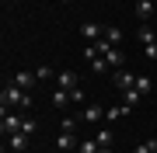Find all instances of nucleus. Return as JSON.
Wrapping results in <instances>:
<instances>
[{"mask_svg": "<svg viewBox=\"0 0 157 153\" xmlns=\"http://www.w3.org/2000/svg\"><path fill=\"white\" fill-rule=\"evenodd\" d=\"M77 129V118H63V125H59V132H73Z\"/></svg>", "mask_w": 157, "mask_h": 153, "instance_id": "nucleus-23", "label": "nucleus"}, {"mask_svg": "<svg viewBox=\"0 0 157 153\" xmlns=\"http://www.w3.org/2000/svg\"><path fill=\"white\" fill-rule=\"evenodd\" d=\"M136 17H140V21H150L154 17V4L150 0H136Z\"/></svg>", "mask_w": 157, "mask_h": 153, "instance_id": "nucleus-10", "label": "nucleus"}, {"mask_svg": "<svg viewBox=\"0 0 157 153\" xmlns=\"http://www.w3.org/2000/svg\"><path fill=\"white\" fill-rule=\"evenodd\" d=\"M0 104H4V115H7V108H28V104H32V94L11 80L4 91H0Z\"/></svg>", "mask_w": 157, "mask_h": 153, "instance_id": "nucleus-1", "label": "nucleus"}, {"mask_svg": "<svg viewBox=\"0 0 157 153\" xmlns=\"http://www.w3.org/2000/svg\"><path fill=\"white\" fill-rule=\"evenodd\" d=\"M28 132H14V136H7V146H11V153H25L28 150Z\"/></svg>", "mask_w": 157, "mask_h": 153, "instance_id": "nucleus-6", "label": "nucleus"}, {"mask_svg": "<svg viewBox=\"0 0 157 153\" xmlns=\"http://www.w3.org/2000/svg\"><path fill=\"white\" fill-rule=\"evenodd\" d=\"M14 84H17V87H25V91H32V87L39 84V77H35L32 70H17V73H14Z\"/></svg>", "mask_w": 157, "mask_h": 153, "instance_id": "nucleus-8", "label": "nucleus"}, {"mask_svg": "<svg viewBox=\"0 0 157 153\" xmlns=\"http://www.w3.org/2000/svg\"><path fill=\"white\" fill-rule=\"evenodd\" d=\"M105 59H108V66H112V70H122V63H126V56H122L119 49H108Z\"/></svg>", "mask_w": 157, "mask_h": 153, "instance_id": "nucleus-12", "label": "nucleus"}, {"mask_svg": "<svg viewBox=\"0 0 157 153\" xmlns=\"http://www.w3.org/2000/svg\"><path fill=\"white\" fill-rule=\"evenodd\" d=\"M136 38H140L143 46H150V42H157V31L150 28V24H140V31H136Z\"/></svg>", "mask_w": 157, "mask_h": 153, "instance_id": "nucleus-11", "label": "nucleus"}, {"mask_svg": "<svg viewBox=\"0 0 157 153\" xmlns=\"http://www.w3.org/2000/svg\"><path fill=\"white\" fill-rule=\"evenodd\" d=\"M133 153H157V139H147V143H140Z\"/></svg>", "mask_w": 157, "mask_h": 153, "instance_id": "nucleus-21", "label": "nucleus"}, {"mask_svg": "<svg viewBox=\"0 0 157 153\" xmlns=\"http://www.w3.org/2000/svg\"><path fill=\"white\" fill-rule=\"evenodd\" d=\"M56 84L63 87V91H77V87H80V77L73 73V70H63V73H56Z\"/></svg>", "mask_w": 157, "mask_h": 153, "instance_id": "nucleus-4", "label": "nucleus"}, {"mask_svg": "<svg viewBox=\"0 0 157 153\" xmlns=\"http://www.w3.org/2000/svg\"><path fill=\"white\" fill-rule=\"evenodd\" d=\"M70 101H77V104H84L87 97H84V91H80V87H77V91H70Z\"/></svg>", "mask_w": 157, "mask_h": 153, "instance_id": "nucleus-24", "label": "nucleus"}, {"mask_svg": "<svg viewBox=\"0 0 157 153\" xmlns=\"http://www.w3.org/2000/svg\"><path fill=\"white\" fill-rule=\"evenodd\" d=\"M112 84L119 87V91H129V87L136 84V73H129V70H115V73H112Z\"/></svg>", "mask_w": 157, "mask_h": 153, "instance_id": "nucleus-5", "label": "nucleus"}, {"mask_svg": "<svg viewBox=\"0 0 157 153\" xmlns=\"http://www.w3.org/2000/svg\"><path fill=\"white\" fill-rule=\"evenodd\" d=\"M154 31H157V24H154Z\"/></svg>", "mask_w": 157, "mask_h": 153, "instance_id": "nucleus-30", "label": "nucleus"}, {"mask_svg": "<svg viewBox=\"0 0 157 153\" xmlns=\"http://www.w3.org/2000/svg\"><path fill=\"white\" fill-rule=\"evenodd\" d=\"M77 146H80V139L73 136V132H59V136H56V150L59 153H70V150L77 153Z\"/></svg>", "mask_w": 157, "mask_h": 153, "instance_id": "nucleus-2", "label": "nucleus"}, {"mask_svg": "<svg viewBox=\"0 0 157 153\" xmlns=\"http://www.w3.org/2000/svg\"><path fill=\"white\" fill-rule=\"evenodd\" d=\"M63 4H70V0H63Z\"/></svg>", "mask_w": 157, "mask_h": 153, "instance_id": "nucleus-29", "label": "nucleus"}, {"mask_svg": "<svg viewBox=\"0 0 157 153\" xmlns=\"http://www.w3.org/2000/svg\"><path fill=\"white\" fill-rule=\"evenodd\" d=\"M105 42H112V46H119L122 42V28H105V35H101Z\"/></svg>", "mask_w": 157, "mask_h": 153, "instance_id": "nucleus-17", "label": "nucleus"}, {"mask_svg": "<svg viewBox=\"0 0 157 153\" xmlns=\"http://www.w3.org/2000/svg\"><path fill=\"white\" fill-rule=\"evenodd\" d=\"M77 153H101V146H98V139L91 136V139H80V146H77Z\"/></svg>", "mask_w": 157, "mask_h": 153, "instance_id": "nucleus-14", "label": "nucleus"}, {"mask_svg": "<svg viewBox=\"0 0 157 153\" xmlns=\"http://www.w3.org/2000/svg\"><path fill=\"white\" fill-rule=\"evenodd\" d=\"M94 139H98V146L105 150V146H112V139H115V132H112V129H98V136H94Z\"/></svg>", "mask_w": 157, "mask_h": 153, "instance_id": "nucleus-15", "label": "nucleus"}, {"mask_svg": "<svg viewBox=\"0 0 157 153\" xmlns=\"http://www.w3.org/2000/svg\"><path fill=\"white\" fill-rule=\"evenodd\" d=\"M140 97H143V94L136 91V87H129V91H122V101H126L129 108H133V104H140Z\"/></svg>", "mask_w": 157, "mask_h": 153, "instance_id": "nucleus-18", "label": "nucleus"}, {"mask_svg": "<svg viewBox=\"0 0 157 153\" xmlns=\"http://www.w3.org/2000/svg\"><path fill=\"white\" fill-rule=\"evenodd\" d=\"M52 104H56V108H67V104H70V91L56 87V91H52Z\"/></svg>", "mask_w": 157, "mask_h": 153, "instance_id": "nucleus-13", "label": "nucleus"}, {"mask_svg": "<svg viewBox=\"0 0 157 153\" xmlns=\"http://www.w3.org/2000/svg\"><path fill=\"white\" fill-rule=\"evenodd\" d=\"M35 77H39V80H49V77H56V73H52L49 66H39V70H35Z\"/></svg>", "mask_w": 157, "mask_h": 153, "instance_id": "nucleus-22", "label": "nucleus"}, {"mask_svg": "<svg viewBox=\"0 0 157 153\" xmlns=\"http://www.w3.org/2000/svg\"><path fill=\"white\" fill-rule=\"evenodd\" d=\"M133 87H136V91H140V94H150V91H154L150 77H136V84H133Z\"/></svg>", "mask_w": 157, "mask_h": 153, "instance_id": "nucleus-19", "label": "nucleus"}, {"mask_svg": "<svg viewBox=\"0 0 157 153\" xmlns=\"http://www.w3.org/2000/svg\"><path fill=\"white\" fill-rule=\"evenodd\" d=\"M91 70H94V73H108L112 66H108V59H105V56H98V59H91Z\"/></svg>", "mask_w": 157, "mask_h": 153, "instance_id": "nucleus-20", "label": "nucleus"}, {"mask_svg": "<svg viewBox=\"0 0 157 153\" xmlns=\"http://www.w3.org/2000/svg\"><path fill=\"white\" fill-rule=\"evenodd\" d=\"M21 132H28V136H32V132H35V122H32V118H25V122H21Z\"/></svg>", "mask_w": 157, "mask_h": 153, "instance_id": "nucleus-26", "label": "nucleus"}, {"mask_svg": "<svg viewBox=\"0 0 157 153\" xmlns=\"http://www.w3.org/2000/svg\"><path fill=\"white\" fill-rule=\"evenodd\" d=\"M143 52H147V59H157V42H150V46H143Z\"/></svg>", "mask_w": 157, "mask_h": 153, "instance_id": "nucleus-25", "label": "nucleus"}, {"mask_svg": "<svg viewBox=\"0 0 157 153\" xmlns=\"http://www.w3.org/2000/svg\"><path fill=\"white\" fill-rule=\"evenodd\" d=\"M49 153H59V150H49Z\"/></svg>", "mask_w": 157, "mask_h": 153, "instance_id": "nucleus-28", "label": "nucleus"}, {"mask_svg": "<svg viewBox=\"0 0 157 153\" xmlns=\"http://www.w3.org/2000/svg\"><path fill=\"white\" fill-rule=\"evenodd\" d=\"M80 35H84L87 42H98L101 35H105V28H101L98 21H84V24H80Z\"/></svg>", "mask_w": 157, "mask_h": 153, "instance_id": "nucleus-7", "label": "nucleus"}, {"mask_svg": "<svg viewBox=\"0 0 157 153\" xmlns=\"http://www.w3.org/2000/svg\"><path fill=\"white\" fill-rule=\"evenodd\" d=\"M21 122H25V118H17V115L7 111L4 118H0V132H4V136H14V132H21Z\"/></svg>", "mask_w": 157, "mask_h": 153, "instance_id": "nucleus-3", "label": "nucleus"}, {"mask_svg": "<svg viewBox=\"0 0 157 153\" xmlns=\"http://www.w3.org/2000/svg\"><path fill=\"white\" fill-rule=\"evenodd\" d=\"M154 91H157V87H154Z\"/></svg>", "mask_w": 157, "mask_h": 153, "instance_id": "nucleus-31", "label": "nucleus"}, {"mask_svg": "<svg viewBox=\"0 0 157 153\" xmlns=\"http://www.w3.org/2000/svg\"><path fill=\"white\" fill-rule=\"evenodd\" d=\"M122 115H129V104H115V108H108L105 118H108V122H115V118H122Z\"/></svg>", "mask_w": 157, "mask_h": 153, "instance_id": "nucleus-16", "label": "nucleus"}, {"mask_svg": "<svg viewBox=\"0 0 157 153\" xmlns=\"http://www.w3.org/2000/svg\"><path fill=\"white\" fill-rule=\"evenodd\" d=\"M80 118H84V122H101V118H105V108H101V104H84Z\"/></svg>", "mask_w": 157, "mask_h": 153, "instance_id": "nucleus-9", "label": "nucleus"}, {"mask_svg": "<svg viewBox=\"0 0 157 153\" xmlns=\"http://www.w3.org/2000/svg\"><path fill=\"white\" fill-rule=\"evenodd\" d=\"M101 153H112V150H108V146H105V150H101Z\"/></svg>", "mask_w": 157, "mask_h": 153, "instance_id": "nucleus-27", "label": "nucleus"}]
</instances>
